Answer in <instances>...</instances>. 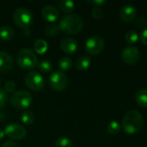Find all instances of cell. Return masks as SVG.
Instances as JSON below:
<instances>
[{
	"instance_id": "cell-8",
	"label": "cell",
	"mask_w": 147,
	"mask_h": 147,
	"mask_svg": "<svg viewBox=\"0 0 147 147\" xmlns=\"http://www.w3.org/2000/svg\"><path fill=\"white\" fill-rule=\"evenodd\" d=\"M68 79L62 71H55L49 77V85L55 91H63L68 85Z\"/></svg>"
},
{
	"instance_id": "cell-28",
	"label": "cell",
	"mask_w": 147,
	"mask_h": 147,
	"mask_svg": "<svg viewBox=\"0 0 147 147\" xmlns=\"http://www.w3.org/2000/svg\"><path fill=\"white\" fill-rule=\"evenodd\" d=\"M16 90V84L14 81H8L4 84V91L6 93H13Z\"/></svg>"
},
{
	"instance_id": "cell-14",
	"label": "cell",
	"mask_w": 147,
	"mask_h": 147,
	"mask_svg": "<svg viewBox=\"0 0 147 147\" xmlns=\"http://www.w3.org/2000/svg\"><path fill=\"white\" fill-rule=\"evenodd\" d=\"M60 46H61L62 50L64 53H68V54L74 53L78 49L77 41L75 39H72V38H65V39L62 40L61 43H60Z\"/></svg>"
},
{
	"instance_id": "cell-2",
	"label": "cell",
	"mask_w": 147,
	"mask_h": 147,
	"mask_svg": "<svg viewBox=\"0 0 147 147\" xmlns=\"http://www.w3.org/2000/svg\"><path fill=\"white\" fill-rule=\"evenodd\" d=\"M83 25V21L79 16L69 14L62 18L58 26L60 30L66 34H76L82 30Z\"/></svg>"
},
{
	"instance_id": "cell-34",
	"label": "cell",
	"mask_w": 147,
	"mask_h": 147,
	"mask_svg": "<svg viewBox=\"0 0 147 147\" xmlns=\"http://www.w3.org/2000/svg\"><path fill=\"white\" fill-rule=\"evenodd\" d=\"M0 84H1V78H0Z\"/></svg>"
},
{
	"instance_id": "cell-6",
	"label": "cell",
	"mask_w": 147,
	"mask_h": 147,
	"mask_svg": "<svg viewBox=\"0 0 147 147\" xmlns=\"http://www.w3.org/2000/svg\"><path fill=\"white\" fill-rule=\"evenodd\" d=\"M104 48V40L100 35L89 37L85 44V49L90 55H98Z\"/></svg>"
},
{
	"instance_id": "cell-17",
	"label": "cell",
	"mask_w": 147,
	"mask_h": 147,
	"mask_svg": "<svg viewBox=\"0 0 147 147\" xmlns=\"http://www.w3.org/2000/svg\"><path fill=\"white\" fill-rule=\"evenodd\" d=\"M14 37V30L9 26L0 28V39L3 41H9Z\"/></svg>"
},
{
	"instance_id": "cell-25",
	"label": "cell",
	"mask_w": 147,
	"mask_h": 147,
	"mask_svg": "<svg viewBox=\"0 0 147 147\" xmlns=\"http://www.w3.org/2000/svg\"><path fill=\"white\" fill-rule=\"evenodd\" d=\"M55 146L56 147H71L72 141L67 137H60L55 140Z\"/></svg>"
},
{
	"instance_id": "cell-24",
	"label": "cell",
	"mask_w": 147,
	"mask_h": 147,
	"mask_svg": "<svg viewBox=\"0 0 147 147\" xmlns=\"http://www.w3.org/2000/svg\"><path fill=\"white\" fill-rule=\"evenodd\" d=\"M60 31H61L60 28L56 24H51V25H49L45 28V34L49 37L56 36L57 34H59Z\"/></svg>"
},
{
	"instance_id": "cell-4",
	"label": "cell",
	"mask_w": 147,
	"mask_h": 147,
	"mask_svg": "<svg viewBox=\"0 0 147 147\" xmlns=\"http://www.w3.org/2000/svg\"><path fill=\"white\" fill-rule=\"evenodd\" d=\"M32 96L31 95L25 90H17L15 91L10 97L11 105L21 110H26L32 104Z\"/></svg>"
},
{
	"instance_id": "cell-13",
	"label": "cell",
	"mask_w": 147,
	"mask_h": 147,
	"mask_svg": "<svg viewBox=\"0 0 147 147\" xmlns=\"http://www.w3.org/2000/svg\"><path fill=\"white\" fill-rule=\"evenodd\" d=\"M13 65L14 60L10 54L6 52H0V71H10L13 68Z\"/></svg>"
},
{
	"instance_id": "cell-16",
	"label": "cell",
	"mask_w": 147,
	"mask_h": 147,
	"mask_svg": "<svg viewBox=\"0 0 147 147\" xmlns=\"http://www.w3.org/2000/svg\"><path fill=\"white\" fill-rule=\"evenodd\" d=\"M135 101L141 108L147 109V89H140L136 92Z\"/></svg>"
},
{
	"instance_id": "cell-22",
	"label": "cell",
	"mask_w": 147,
	"mask_h": 147,
	"mask_svg": "<svg viewBox=\"0 0 147 147\" xmlns=\"http://www.w3.org/2000/svg\"><path fill=\"white\" fill-rule=\"evenodd\" d=\"M125 39H126V41L129 44H134L136 43L139 39V34L137 33V31L135 30H129L126 32V35H125Z\"/></svg>"
},
{
	"instance_id": "cell-33",
	"label": "cell",
	"mask_w": 147,
	"mask_h": 147,
	"mask_svg": "<svg viewBox=\"0 0 147 147\" xmlns=\"http://www.w3.org/2000/svg\"><path fill=\"white\" fill-rule=\"evenodd\" d=\"M4 136H5L4 131H3V130H2V129H0V140H3V139L4 138Z\"/></svg>"
},
{
	"instance_id": "cell-3",
	"label": "cell",
	"mask_w": 147,
	"mask_h": 147,
	"mask_svg": "<svg viewBox=\"0 0 147 147\" xmlns=\"http://www.w3.org/2000/svg\"><path fill=\"white\" fill-rule=\"evenodd\" d=\"M16 62L23 70H32L37 65V58L33 51L24 48L16 55Z\"/></svg>"
},
{
	"instance_id": "cell-5",
	"label": "cell",
	"mask_w": 147,
	"mask_h": 147,
	"mask_svg": "<svg viewBox=\"0 0 147 147\" xmlns=\"http://www.w3.org/2000/svg\"><path fill=\"white\" fill-rule=\"evenodd\" d=\"M13 19L16 25L23 29L29 28L33 22V16L30 10L24 7L17 8L13 13Z\"/></svg>"
},
{
	"instance_id": "cell-19",
	"label": "cell",
	"mask_w": 147,
	"mask_h": 147,
	"mask_svg": "<svg viewBox=\"0 0 147 147\" xmlns=\"http://www.w3.org/2000/svg\"><path fill=\"white\" fill-rule=\"evenodd\" d=\"M35 120H36V116L31 111L24 110L21 115V121L25 125H29V126L32 125L35 122Z\"/></svg>"
},
{
	"instance_id": "cell-1",
	"label": "cell",
	"mask_w": 147,
	"mask_h": 147,
	"mask_svg": "<svg viewBox=\"0 0 147 147\" xmlns=\"http://www.w3.org/2000/svg\"><path fill=\"white\" fill-rule=\"evenodd\" d=\"M144 120L141 114L135 109L128 110L122 121V128L127 134H134L143 127Z\"/></svg>"
},
{
	"instance_id": "cell-11",
	"label": "cell",
	"mask_w": 147,
	"mask_h": 147,
	"mask_svg": "<svg viewBox=\"0 0 147 147\" xmlns=\"http://www.w3.org/2000/svg\"><path fill=\"white\" fill-rule=\"evenodd\" d=\"M136 14H137V9L134 5L126 4L121 8L120 11V17L122 22H130L135 18Z\"/></svg>"
},
{
	"instance_id": "cell-32",
	"label": "cell",
	"mask_w": 147,
	"mask_h": 147,
	"mask_svg": "<svg viewBox=\"0 0 147 147\" xmlns=\"http://www.w3.org/2000/svg\"><path fill=\"white\" fill-rule=\"evenodd\" d=\"M1 147H18V146L15 143V142H12V141H6L4 142L2 146Z\"/></svg>"
},
{
	"instance_id": "cell-30",
	"label": "cell",
	"mask_w": 147,
	"mask_h": 147,
	"mask_svg": "<svg viewBox=\"0 0 147 147\" xmlns=\"http://www.w3.org/2000/svg\"><path fill=\"white\" fill-rule=\"evenodd\" d=\"M140 40H141V42L144 44V45H146L147 46V28L146 29H144L142 32H141V34H140Z\"/></svg>"
},
{
	"instance_id": "cell-18",
	"label": "cell",
	"mask_w": 147,
	"mask_h": 147,
	"mask_svg": "<svg viewBox=\"0 0 147 147\" xmlns=\"http://www.w3.org/2000/svg\"><path fill=\"white\" fill-rule=\"evenodd\" d=\"M34 49L38 54H43L48 50V43L45 40L39 39L34 43Z\"/></svg>"
},
{
	"instance_id": "cell-7",
	"label": "cell",
	"mask_w": 147,
	"mask_h": 147,
	"mask_svg": "<svg viewBox=\"0 0 147 147\" xmlns=\"http://www.w3.org/2000/svg\"><path fill=\"white\" fill-rule=\"evenodd\" d=\"M25 84L34 91H40L44 87V79L40 73L31 71L25 77Z\"/></svg>"
},
{
	"instance_id": "cell-12",
	"label": "cell",
	"mask_w": 147,
	"mask_h": 147,
	"mask_svg": "<svg viewBox=\"0 0 147 147\" xmlns=\"http://www.w3.org/2000/svg\"><path fill=\"white\" fill-rule=\"evenodd\" d=\"M59 11L58 9L54 6L50 4L45 5L42 9V17L49 22H55L59 18Z\"/></svg>"
},
{
	"instance_id": "cell-26",
	"label": "cell",
	"mask_w": 147,
	"mask_h": 147,
	"mask_svg": "<svg viewBox=\"0 0 147 147\" xmlns=\"http://www.w3.org/2000/svg\"><path fill=\"white\" fill-rule=\"evenodd\" d=\"M38 68L41 71L48 73L52 70V64L48 60H42L38 64Z\"/></svg>"
},
{
	"instance_id": "cell-10",
	"label": "cell",
	"mask_w": 147,
	"mask_h": 147,
	"mask_svg": "<svg viewBox=\"0 0 147 147\" xmlns=\"http://www.w3.org/2000/svg\"><path fill=\"white\" fill-rule=\"evenodd\" d=\"M5 135L10 137L13 140H23L25 138L27 132L23 126L18 124V123H10L8 126L5 127V129L3 130Z\"/></svg>"
},
{
	"instance_id": "cell-29",
	"label": "cell",
	"mask_w": 147,
	"mask_h": 147,
	"mask_svg": "<svg viewBox=\"0 0 147 147\" xmlns=\"http://www.w3.org/2000/svg\"><path fill=\"white\" fill-rule=\"evenodd\" d=\"M7 102V93L4 90L0 89V109H2Z\"/></svg>"
},
{
	"instance_id": "cell-15",
	"label": "cell",
	"mask_w": 147,
	"mask_h": 147,
	"mask_svg": "<svg viewBox=\"0 0 147 147\" xmlns=\"http://www.w3.org/2000/svg\"><path fill=\"white\" fill-rule=\"evenodd\" d=\"M91 65V59L88 55L81 56L75 62V67L79 71H86Z\"/></svg>"
},
{
	"instance_id": "cell-23",
	"label": "cell",
	"mask_w": 147,
	"mask_h": 147,
	"mask_svg": "<svg viewBox=\"0 0 147 147\" xmlns=\"http://www.w3.org/2000/svg\"><path fill=\"white\" fill-rule=\"evenodd\" d=\"M107 132L111 134H117L120 132L121 130V126L120 124L116 121H112L108 123L107 127Z\"/></svg>"
},
{
	"instance_id": "cell-21",
	"label": "cell",
	"mask_w": 147,
	"mask_h": 147,
	"mask_svg": "<svg viewBox=\"0 0 147 147\" xmlns=\"http://www.w3.org/2000/svg\"><path fill=\"white\" fill-rule=\"evenodd\" d=\"M59 7L60 9L65 12V13H71L75 8V3L73 1H61L59 3Z\"/></svg>"
},
{
	"instance_id": "cell-20",
	"label": "cell",
	"mask_w": 147,
	"mask_h": 147,
	"mask_svg": "<svg viewBox=\"0 0 147 147\" xmlns=\"http://www.w3.org/2000/svg\"><path fill=\"white\" fill-rule=\"evenodd\" d=\"M59 68L63 71H69L72 68L73 65V61L71 59V58L69 57H62L60 60H59Z\"/></svg>"
},
{
	"instance_id": "cell-27",
	"label": "cell",
	"mask_w": 147,
	"mask_h": 147,
	"mask_svg": "<svg viewBox=\"0 0 147 147\" xmlns=\"http://www.w3.org/2000/svg\"><path fill=\"white\" fill-rule=\"evenodd\" d=\"M104 16V10L101 7H94L92 9V16L94 19L100 20Z\"/></svg>"
},
{
	"instance_id": "cell-9",
	"label": "cell",
	"mask_w": 147,
	"mask_h": 147,
	"mask_svg": "<svg viewBox=\"0 0 147 147\" xmlns=\"http://www.w3.org/2000/svg\"><path fill=\"white\" fill-rule=\"evenodd\" d=\"M121 59L126 65H133L139 62L140 59V53L136 47L127 46L122 50Z\"/></svg>"
},
{
	"instance_id": "cell-31",
	"label": "cell",
	"mask_w": 147,
	"mask_h": 147,
	"mask_svg": "<svg viewBox=\"0 0 147 147\" xmlns=\"http://www.w3.org/2000/svg\"><path fill=\"white\" fill-rule=\"evenodd\" d=\"M88 3L94 4V7H101L103 4L106 3V1L105 0H93V1H88Z\"/></svg>"
}]
</instances>
